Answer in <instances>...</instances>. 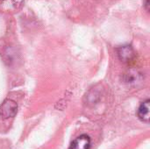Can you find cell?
Returning a JSON list of instances; mask_svg holds the SVG:
<instances>
[{
    "label": "cell",
    "instance_id": "cell-3",
    "mask_svg": "<svg viewBox=\"0 0 150 149\" xmlns=\"http://www.w3.org/2000/svg\"><path fill=\"white\" fill-rule=\"evenodd\" d=\"M91 145V138L86 134H83L71 142L69 149H90Z\"/></svg>",
    "mask_w": 150,
    "mask_h": 149
},
{
    "label": "cell",
    "instance_id": "cell-5",
    "mask_svg": "<svg viewBox=\"0 0 150 149\" xmlns=\"http://www.w3.org/2000/svg\"><path fill=\"white\" fill-rule=\"evenodd\" d=\"M141 81V74L136 70H130L125 75V82L132 84Z\"/></svg>",
    "mask_w": 150,
    "mask_h": 149
},
{
    "label": "cell",
    "instance_id": "cell-4",
    "mask_svg": "<svg viewBox=\"0 0 150 149\" xmlns=\"http://www.w3.org/2000/svg\"><path fill=\"white\" fill-rule=\"evenodd\" d=\"M138 118L143 122H149L150 119V101L148 99L143 102L138 109Z\"/></svg>",
    "mask_w": 150,
    "mask_h": 149
},
{
    "label": "cell",
    "instance_id": "cell-1",
    "mask_svg": "<svg viewBox=\"0 0 150 149\" xmlns=\"http://www.w3.org/2000/svg\"><path fill=\"white\" fill-rule=\"evenodd\" d=\"M18 112V104L11 99H5L0 105V117L7 119L15 117Z\"/></svg>",
    "mask_w": 150,
    "mask_h": 149
},
{
    "label": "cell",
    "instance_id": "cell-2",
    "mask_svg": "<svg viewBox=\"0 0 150 149\" xmlns=\"http://www.w3.org/2000/svg\"><path fill=\"white\" fill-rule=\"evenodd\" d=\"M117 54L119 59L124 63H129L135 58V52L132 46L123 45L117 48Z\"/></svg>",
    "mask_w": 150,
    "mask_h": 149
},
{
    "label": "cell",
    "instance_id": "cell-6",
    "mask_svg": "<svg viewBox=\"0 0 150 149\" xmlns=\"http://www.w3.org/2000/svg\"><path fill=\"white\" fill-rule=\"evenodd\" d=\"M144 7L148 11H149V0H144Z\"/></svg>",
    "mask_w": 150,
    "mask_h": 149
}]
</instances>
